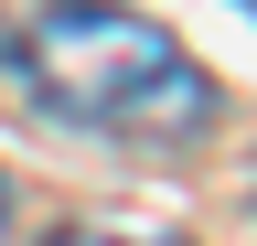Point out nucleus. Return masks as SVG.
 <instances>
[{
  "instance_id": "nucleus-3",
  "label": "nucleus",
  "mask_w": 257,
  "mask_h": 246,
  "mask_svg": "<svg viewBox=\"0 0 257 246\" xmlns=\"http://www.w3.org/2000/svg\"><path fill=\"white\" fill-rule=\"evenodd\" d=\"M0 235H11V193H0Z\"/></svg>"
},
{
  "instance_id": "nucleus-2",
  "label": "nucleus",
  "mask_w": 257,
  "mask_h": 246,
  "mask_svg": "<svg viewBox=\"0 0 257 246\" xmlns=\"http://www.w3.org/2000/svg\"><path fill=\"white\" fill-rule=\"evenodd\" d=\"M54 246H182V235H54Z\"/></svg>"
},
{
  "instance_id": "nucleus-1",
  "label": "nucleus",
  "mask_w": 257,
  "mask_h": 246,
  "mask_svg": "<svg viewBox=\"0 0 257 246\" xmlns=\"http://www.w3.org/2000/svg\"><path fill=\"white\" fill-rule=\"evenodd\" d=\"M32 86L86 118V129H140V139H193L214 118V75L161 33L150 11L118 0H43V22L22 33Z\"/></svg>"
},
{
  "instance_id": "nucleus-4",
  "label": "nucleus",
  "mask_w": 257,
  "mask_h": 246,
  "mask_svg": "<svg viewBox=\"0 0 257 246\" xmlns=\"http://www.w3.org/2000/svg\"><path fill=\"white\" fill-rule=\"evenodd\" d=\"M236 11H257V0H236Z\"/></svg>"
}]
</instances>
